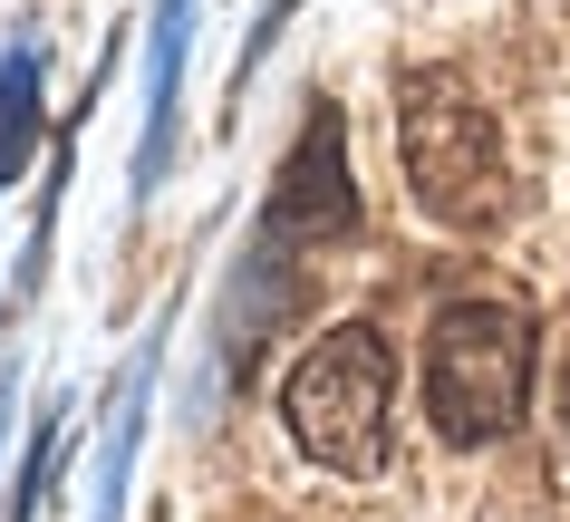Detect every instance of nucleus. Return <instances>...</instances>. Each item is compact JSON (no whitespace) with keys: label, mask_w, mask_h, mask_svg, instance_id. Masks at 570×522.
Masks as SVG:
<instances>
[{"label":"nucleus","mask_w":570,"mask_h":522,"mask_svg":"<svg viewBox=\"0 0 570 522\" xmlns=\"http://www.w3.org/2000/svg\"><path fill=\"white\" fill-rule=\"evenodd\" d=\"M396 155H406V194L445 233H483L503 214V136H493V107H483L454 68H416L396 88Z\"/></svg>","instance_id":"f257e3e1"},{"label":"nucleus","mask_w":570,"mask_h":522,"mask_svg":"<svg viewBox=\"0 0 570 522\" xmlns=\"http://www.w3.org/2000/svg\"><path fill=\"white\" fill-rule=\"evenodd\" d=\"M532 397V319L512 301H454L425 338V416L445 445H493Z\"/></svg>","instance_id":"f03ea898"},{"label":"nucleus","mask_w":570,"mask_h":522,"mask_svg":"<svg viewBox=\"0 0 570 522\" xmlns=\"http://www.w3.org/2000/svg\"><path fill=\"white\" fill-rule=\"evenodd\" d=\"M387 406H396V348L367 319L330 329L281 387V416L301 435V455L330 464V474H377L387 464Z\"/></svg>","instance_id":"7ed1b4c3"},{"label":"nucleus","mask_w":570,"mask_h":522,"mask_svg":"<svg viewBox=\"0 0 570 522\" xmlns=\"http://www.w3.org/2000/svg\"><path fill=\"white\" fill-rule=\"evenodd\" d=\"M358 223V194H348V136H338V107H309L301 146L281 165V194H271L262 214V243H338Z\"/></svg>","instance_id":"20e7f679"},{"label":"nucleus","mask_w":570,"mask_h":522,"mask_svg":"<svg viewBox=\"0 0 570 522\" xmlns=\"http://www.w3.org/2000/svg\"><path fill=\"white\" fill-rule=\"evenodd\" d=\"M184 20H194V0H165L155 68H146V146H136V185H165V155H175V68H184Z\"/></svg>","instance_id":"39448f33"},{"label":"nucleus","mask_w":570,"mask_h":522,"mask_svg":"<svg viewBox=\"0 0 570 522\" xmlns=\"http://www.w3.org/2000/svg\"><path fill=\"white\" fill-rule=\"evenodd\" d=\"M30 146H39V39H20L0 59V185L30 165Z\"/></svg>","instance_id":"423d86ee"},{"label":"nucleus","mask_w":570,"mask_h":522,"mask_svg":"<svg viewBox=\"0 0 570 522\" xmlns=\"http://www.w3.org/2000/svg\"><path fill=\"white\" fill-rule=\"evenodd\" d=\"M561 435H570V377H561Z\"/></svg>","instance_id":"0eeeda50"},{"label":"nucleus","mask_w":570,"mask_h":522,"mask_svg":"<svg viewBox=\"0 0 570 522\" xmlns=\"http://www.w3.org/2000/svg\"><path fill=\"white\" fill-rule=\"evenodd\" d=\"M0 416H10V387H0Z\"/></svg>","instance_id":"6e6552de"}]
</instances>
